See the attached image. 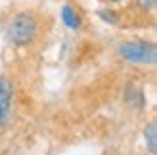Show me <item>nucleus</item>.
<instances>
[{"label": "nucleus", "instance_id": "obj_3", "mask_svg": "<svg viewBox=\"0 0 157 155\" xmlns=\"http://www.w3.org/2000/svg\"><path fill=\"white\" fill-rule=\"evenodd\" d=\"M13 105V85L7 76H0V127H5Z\"/></svg>", "mask_w": 157, "mask_h": 155}, {"label": "nucleus", "instance_id": "obj_8", "mask_svg": "<svg viewBox=\"0 0 157 155\" xmlns=\"http://www.w3.org/2000/svg\"><path fill=\"white\" fill-rule=\"evenodd\" d=\"M155 2H157V0H137V7H140L142 11H153Z\"/></svg>", "mask_w": 157, "mask_h": 155}, {"label": "nucleus", "instance_id": "obj_2", "mask_svg": "<svg viewBox=\"0 0 157 155\" xmlns=\"http://www.w3.org/2000/svg\"><path fill=\"white\" fill-rule=\"evenodd\" d=\"M118 55L129 64H137V66H155L157 61V48L151 42H122L118 44Z\"/></svg>", "mask_w": 157, "mask_h": 155}, {"label": "nucleus", "instance_id": "obj_5", "mask_svg": "<svg viewBox=\"0 0 157 155\" xmlns=\"http://www.w3.org/2000/svg\"><path fill=\"white\" fill-rule=\"evenodd\" d=\"M61 20H63V24H66L68 29H72V31H78V29H81V15H78L70 5H63V9H61Z\"/></svg>", "mask_w": 157, "mask_h": 155}, {"label": "nucleus", "instance_id": "obj_4", "mask_svg": "<svg viewBox=\"0 0 157 155\" xmlns=\"http://www.w3.org/2000/svg\"><path fill=\"white\" fill-rule=\"evenodd\" d=\"M144 142L151 155H157V120H151L144 127Z\"/></svg>", "mask_w": 157, "mask_h": 155}, {"label": "nucleus", "instance_id": "obj_1", "mask_svg": "<svg viewBox=\"0 0 157 155\" xmlns=\"http://www.w3.org/2000/svg\"><path fill=\"white\" fill-rule=\"evenodd\" d=\"M35 35H37V20L33 13L22 11L11 17V22L7 26V40L13 46H17V48L29 46L35 40Z\"/></svg>", "mask_w": 157, "mask_h": 155}, {"label": "nucleus", "instance_id": "obj_7", "mask_svg": "<svg viewBox=\"0 0 157 155\" xmlns=\"http://www.w3.org/2000/svg\"><path fill=\"white\" fill-rule=\"evenodd\" d=\"M98 17H101V20H105V22H109V24H118V13H116V11L101 9V11H98Z\"/></svg>", "mask_w": 157, "mask_h": 155}, {"label": "nucleus", "instance_id": "obj_6", "mask_svg": "<svg viewBox=\"0 0 157 155\" xmlns=\"http://www.w3.org/2000/svg\"><path fill=\"white\" fill-rule=\"evenodd\" d=\"M127 103H131L135 107H144V94H142V90L129 85L127 87Z\"/></svg>", "mask_w": 157, "mask_h": 155}, {"label": "nucleus", "instance_id": "obj_9", "mask_svg": "<svg viewBox=\"0 0 157 155\" xmlns=\"http://www.w3.org/2000/svg\"><path fill=\"white\" fill-rule=\"evenodd\" d=\"M109 2H122V0H109Z\"/></svg>", "mask_w": 157, "mask_h": 155}]
</instances>
